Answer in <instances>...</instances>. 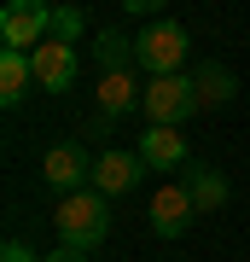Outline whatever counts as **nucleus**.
Returning <instances> with one entry per match:
<instances>
[{"mask_svg": "<svg viewBox=\"0 0 250 262\" xmlns=\"http://www.w3.org/2000/svg\"><path fill=\"white\" fill-rule=\"evenodd\" d=\"M99 111H93V122H87V134L82 140H105L111 134V122H122L128 111H140V99H146V88L134 82L128 70H99Z\"/></svg>", "mask_w": 250, "mask_h": 262, "instance_id": "nucleus-2", "label": "nucleus"}, {"mask_svg": "<svg viewBox=\"0 0 250 262\" xmlns=\"http://www.w3.org/2000/svg\"><path fill=\"white\" fill-rule=\"evenodd\" d=\"M140 111H146L151 122H169V128H180L186 117L198 111V88H192V76H151L146 82V99H140Z\"/></svg>", "mask_w": 250, "mask_h": 262, "instance_id": "nucleus-5", "label": "nucleus"}, {"mask_svg": "<svg viewBox=\"0 0 250 262\" xmlns=\"http://www.w3.org/2000/svg\"><path fill=\"white\" fill-rule=\"evenodd\" d=\"M29 58H35V88H47V94H64V88H76L82 58H76V47H70L64 35H47Z\"/></svg>", "mask_w": 250, "mask_h": 262, "instance_id": "nucleus-7", "label": "nucleus"}, {"mask_svg": "<svg viewBox=\"0 0 250 262\" xmlns=\"http://www.w3.org/2000/svg\"><path fill=\"white\" fill-rule=\"evenodd\" d=\"M0 262H35V256H29V251H24L18 239H6V251H0Z\"/></svg>", "mask_w": 250, "mask_h": 262, "instance_id": "nucleus-16", "label": "nucleus"}, {"mask_svg": "<svg viewBox=\"0 0 250 262\" xmlns=\"http://www.w3.org/2000/svg\"><path fill=\"white\" fill-rule=\"evenodd\" d=\"M186 187H192V204H198V210H221L227 192H233L221 169H192V175H186Z\"/></svg>", "mask_w": 250, "mask_h": 262, "instance_id": "nucleus-13", "label": "nucleus"}, {"mask_svg": "<svg viewBox=\"0 0 250 262\" xmlns=\"http://www.w3.org/2000/svg\"><path fill=\"white\" fill-rule=\"evenodd\" d=\"M186 47H192V35H186L180 24H151L146 35H134V58H140V70H151V76H175Z\"/></svg>", "mask_w": 250, "mask_h": 262, "instance_id": "nucleus-6", "label": "nucleus"}, {"mask_svg": "<svg viewBox=\"0 0 250 262\" xmlns=\"http://www.w3.org/2000/svg\"><path fill=\"white\" fill-rule=\"evenodd\" d=\"M192 88H198V111H215V105H233L239 76H233L227 64H198L192 70Z\"/></svg>", "mask_w": 250, "mask_h": 262, "instance_id": "nucleus-11", "label": "nucleus"}, {"mask_svg": "<svg viewBox=\"0 0 250 262\" xmlns=\"http://www.w3.org/2000/svg\"><path fill=\"white\" fill-rule=\"evenodd\" d=\"M99 64H105V70H128V64H140L122 29H105V35H99Z\"/></svg>", "mask_w": 250, "mask_h": 262, "instance_id": "nucleus-14", "label": "nucleus"}, {"mask_svg": "<svg viewBox=\"0 0 250 262\" xmlns=\"http://www.w3.org/2000/svg\"><path fill=\"white\" fill-rule=\"evenodd\" d=\"M47 35H53V6L47 0H6L0 6V47L35 53Z\"/></svg>", "mask_w": 250, "mask_h": 262, "instance_id": "nucleus-4", "label": "nucleus"}, {"mask_svg": "<svg viewBox=\"0 0 250 262\" xmlns=\"http://www.w3.org/2000/svg\"><path fill=\"white\" fill-rule=\"evenodd\" d=\"M140 158H146V169H157V175H175L186 163V134L169 128V122H151V128L140 134Z\"/></svg>", "mask_w": 250, "mask_h": 262, "instance_id": "nucleus-10", "label": "nucleus"}, {"mask_svg": "<svg viewBox=\"0 0 250 262\" xmlns=\"http://www.w3.org/2000/svg\"><path fill=\"white\" fill-rule=\"evenodd\" d=\"M35 82V58L18 47H0V105H18Z\"/></svg>", "mask_w": 250, "mask_h": 262, "instance_id": "nucleus-12", "label": "nucleus"}, {"mask_svg": "<svg viewBox=\"0 0 250 262\" xmlns=\"http://www.w3.org/2000/svg\"><path fill=\"white\" fill-rule=\"evenodd\" d=\"M122 6H128V12H134V18H146V12H157V6H163V0H122Z\"/></svg>", "mask_w": 250, "mask_h": 262, "instance_id": "nucleus-18", "label": "nucleus"}, {"mask_svg": "<svg viewBox=\"0 0 250 262\" xmlns=\"http://www.w3.org/2000/svg\"><path fill=\"white\" fill-rule=\"evenodd\" d=\"M41 181H47V192H58V198L93 187V151H87L82 140H58V146H47V158H41Z\"/></svg>", "mask_w": 250, "mask_h": 262, "instance_id": "nucleus-3", "label": "nucleus"}, {"mask_svg": "<svg viewBox=\"0 0 250 262\" xmlns=\"http://www.w3.org/2000/svg\"><path fill=\"white\" fill-rule=\"evenodd\" d=\"M53 35L76 41V35H82V12H76V6H58V12H53Z\"/></svg>", "mask_w": 250, "mask_h": 262, "instance_id": "nucleus-15", "label": "nucleus"}, {"mask_svg": "<svg viewBox=\"0 0 250 262\" xmlns=\"http://www.w3.org/2000/svg\"><path fill=\"white\" fill-rule=\"evenodd\" d=\"M41 262H87V251H70V245H58L53 256H41Z\"/></svg>", "mask_w": 250, "mask_h": 262, "instance_id": "nucleus-17", "label": "nucleus"}, {"mask_svg": "<svg viewBox=\"0 0 250 262\" xmlns=\"http://www.w3.org/2000/svg\"><path fill=\"white\" fill-rule=\"evenodd\" d=\"M53 227H58V245H70V251H93V245H105V233H111V198H105L99 187H82V192L58 198Z\"/></svg>", "mask_w": 250, "mask_h": 262, "instance_id": "nucleus-1", "label": "nucleus"}, {"mask_svg": "<svg viewBox=\"0 0 250 262\" xmlns=\"http://www.w3.org/2000/svg\"><path fill=\"white\" fill-rule=\"evenodd\" d=\"M140 175H146V158H140V151H117V146L93 151V187H99L105 198L134 192V187H140Z\"/></svg>", "mask_w": 250, "mask_h": 262, "instance_id": "nucleus-8", "label": "nucleus"}, {"mask_svg": "<svg viewBox=\"0 0 250 262\" xmlns=\"http://www.w3.org/2000/svg\"><path fill=\"white\" fill-rule=\"evenodd\" d=\"M192 215H198V204H192V187H186V181H169V187L151 192V233L180 239L186 227H192Z\"/></svg>", "mask_w": 250, "mask_h": 262, "instance_id": "nucleus-9", "label": "nucleus"}]
</instances>
